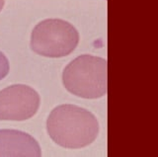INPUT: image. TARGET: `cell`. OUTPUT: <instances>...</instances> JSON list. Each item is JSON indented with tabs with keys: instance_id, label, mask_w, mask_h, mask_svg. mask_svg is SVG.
Segmentation results:
<instances>
[{
	"instance_id": "3957f363",
	"label": "cell",
	"mask_w": 158,
	"mask_h": 157,
	"mask_svg": "<svg viewBox=\"0 0 158 157\" xmlns=\"http://www.w3.org/2000/svg\"><path fill=\"white\" fill-rule=\"evenodd\" d=\"M79 40L78 31L69 22L61 19H46L33 29L30 47L39 56L59 58L74 52Z\"/></svg>"
},
{
	"instance_id": "277c9868",
	"label": "cell",
	"mask_w": 158,
	"mask_h": 157,
	"mask_svg": "<svg viewBox=\"0 0 158 157\" xmlns=\"http://www.w3.org/2000/svg\"><path fill=\"white\" fill-rule=\"evenodd\" d=\"M41 106V97L32 87L13 84L0 90V121L22 122L33 118Z\"/></svg>"
},
{
	"instance_id": "52a82bcc",
	"label": "cell",
	"mask_w": 158,
	"mask_h": 157,
	"mask_svg": "<svg viewBox=\"0 0 158 157\" xmlns=\"http://www.w3.org/2000/svg\"><path fill=\"white\" fill-rule=\"evenodd\" d=\"M4 3H5V0H0V12H1L2 8L4 6Z\"/></svg>"
},
{
	"instance_id": "5b68a950",
	"label": "cell",
	"mask_w": 158,
	"mask_h": 157,
	"mask_svg": "<svg viewBox=\"0 0 158 157\" xmlns=\"http://www.w3.org/2000/svg\"><path fill=\"white\" fill-rule=\"evenodd\" d=\"M42 149L32 135L17 130H0V157H39Z\"/></svg>"
},
{
	"instance_id": "7a4b0ae2",
	"label": "cell",
	"mask_w": 158,
	"mask_h": 157,
	"mask_svg": "<svg viewBox=\"0 0 158 157\" xmlns=\"http://www.w3.org/2000/svg\"><path fill=\"white\" fill-rule=\"evenodd\" d=\"M62 84L72 95L98 99L108 91V62L105 58L82 55L71 60L62 72Z\"/></svg>"
},
{
	"instance_id": "6da1fadb",
	"label": "cell",
	"mask_w": 158,
	"mask_h": 157,
	"mask_svg": "<svg viewBox=\"0 0 158 157\" xmlns=\"http://www.w3.org/2000/svg\"><path fill=\"white\" fill-rule=\"evenodd\" d=\"M99 122L90 111L72 104L56 107L47 120L52 140L67 149H80L93 143L99 134Z\"/></svg>"
},
{
	"instance_id": "8992f818",
	"label": "cell",
	"mask_w": 158,
	"mask_h": 157,
	"mask_svg": "<svg viewBox=\"0 0 158 157\" xmlns=\"http://www.w3.org/2000/svg\"><path fill=\"white\" fill-rule=\"evenodd\" d=\"M10 70V64L8 58L5 55L0 52V80H2L4 77H6Z\"/></svg>"
}]
</instances>
